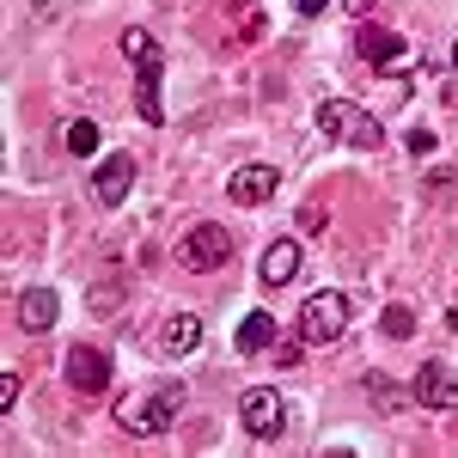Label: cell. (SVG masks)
Segmentation results:
<instances>
[{
  "instance_id": "obj_18",
  "label": "cell",
  "mask_w": 458,
  "mask_h": 458,
  "mask_svg": "<svg viewBox=\"0 0 458 458\" xmlns=\"http://www.w3.org/2000/svg\"><path fill=\"white\" fill-rule=\"evenodd\" d=\"M86 306H92L98 318H105V312H116V306H123V276H110V282H98V287H92V300H86Z\"/></svg>"
},
{
  "instance_id": "obj_24",
  "label": "cell",
  "mask_w": 458,
  "mask_h": 458,
  "mask_svg": "<svg viewBox=\"0 0 458 458\" xmlns=\"http://www.w3.org/2000/svg\"><path fill=\"white\" fill-rule=\"evenodd\" d=\"M324 6H330V0H293V13H300V19H318Z\"/></svg>"
},
{
  "instance_id": "obj_23",
  "label": "cell",
  "mask_w": 458,
  "mask_h": 458,
  "mask_svg": "<svg viewBox=\"0 0 458 458\" xmlns=\"http://www.w3.org/2000/svg\"><path fill=\"white\" fill-rule=\"evenodd\" d=\"M13 403H19V379H13V373H0V416H6Z\"/></svg>"
},
{
  "instance_id": "obj_7",
  "label": "cell",
  "mask_w": 458,
  "mask_h": 458,
  "mask_svg": "<svg viewBox=\"0 0 458 458\" xmlns=\"http://www.w3.org/2000/svg\"><path fill=\"white\" fill-rule=\"evenodd\" d=\"M129 190H135V159L129 153H105V165L92 172V202L116 208V202H129Z\"/></svg>"
},
{
  "instance_id": "obj_11",
  "label": "cell",
  "mask_w": 458,
  "mask_h": 458,
  "mask_svg": "<svg viewBox=\"0 0 458 458\" xmlns=\"http://www.w3.org/2000/svg\"><path fill=\"white\" fill-rule=\"evenodd\" d=\"M202 343V318L196 312H177V318H165L159 324V336H153V349L165 354V360H183V354Z\"/></svg>"
},
{
  "instance_id": "obj_6",
  "label": "cell",
  "mask_w": 458,
  "mask_h": 458,
  "mask_svg": "<svg viewBox=\"0 0 458 458\" xmlns=\"http://www.w3.org/2000/svg\"><path fill=\"white\" fill-rule=\"evenodd\" d=\"M110 373H116V360H110V349H98V343H73L68 360H62L68 391H86V397H98V391L110 386Z\"/></svg>"
},
{
  "instance_id": "obj_17",
  "label": "cell",
  "mask_w": 458,
  "mask_h": 458,
  "mask_svg": "<svg viewBox=\"0 0 458 458\" xmlns=\"http://www.w3.org/2000/svg\"><path fill=\"white\" fill-rule=\"evenodd\" d=\"M62 147H68L73 159H92V153H98V123H92V116H73L68 129H62Z\"/></svg>"
},
{
  "instance_id": "obj_26",
  "label": "cell",
  "mask_w": 458,
  "mask_h": 458,
  "mask_svg": "<svg viewBox=\"0 0 458 458\" xmlns=\"http://www.w3.org/2000/svg\"><path fill=\"white\" fill-rule=\"evenodd\" d=\"M453 62H458V43H453Z\"/></svg>"
},
{
  "instance_id": "obj_14",
  "label": "cell",
  "mask_w": 458,
  "mask_h": 458,
  "mask_svg": "<svg viewBox=\"0 0 458 458\" xmlns=\"http://www.w3.org/2000/svg\"><path fill=\"white\" fill-rule=\"evenodd\" d=\"M123 55H129V68H135V73H159V68H165V49H159L153 31H141V25L123 31Z\"/></svg>"
},
{
  "instance_id": "obj_16",
  "label": "cell",
  "mask_w": 458,
  "mask_h": 458,
  "mask_svg": "<svg viewBox=\"0 0 458 458\" xmlns=\"http://www.w3.org/2000/svg\"><path fill=\"white\" fill-rule=\"evenodd\" d=\"M135 116L141 123H165V105H159V73H135Z\"/></svg>"
},
{
  "instance_id": "obj_10",
  "label": "cell",
  "mask_w": 458,
  "mask_h": 458,
  "mask_svg": "<svg viewBox=\"0 0 458 458\" xmlns=\"http://www.w3.org/2000/svg\"><path fill=\"white\" fill-rule=\"evenodd\" d=\"M360 62H367V68H379V73H391V68H403V62H410V43H403V37H391V31H379V25H367V31H360Z\"/></svg>"
},
{
  "instance_id": "obj_19",
  "label": "cell",
  "mask_w": 458,
  "mask_h": 458,
  "mask_svg": "<svg viewBox=\"0 0 458 458\" xmlns=\"http://www.w3.org/2000/svg\"><path fill=\"white\" fill-rule=\"evenodd\" d=\"M379 324H386V336H397V343H403V336H416V312H410V306H386Z\"/></svg>"
},
{
  "instance_id": "obj_4",
  "label": "cell",
  "mask_w": 458,
  "mask_h": 458,
  "mask_svg": "<svg viewBox=\"0 0 458 458\" xmlns=\"http://www.w3.org/2000/svg\"><path fill=\"white\" fill-rule=\"evenodd\" d=\"M233 233L226 226H214V220H196L183 239H177V263L190 269V276H214V269H226L233 263Z\"/></svg>"
},
{
  "instance_id": "obj_1",
  "label": "cell",
  "mask_w": 458,
  "mask_h": 458,
  "mask_svg": "<svg viewBox=\"0 0 458 458\" xmlns=\"http://www.w3.org/2000/svg\"><path fill=\"white\" fill-rule=\"evenodd\" d=\"M177 410H183V386H172V379L165 386H141L116 403V428L135 434V440H159L177 422Z\"/></svg>"
},
{
  "instance_id": "obj_8",
  "label": "cell",
  "mask_w": 458,
  "mask_h": 458,
  "mask_svg": "<svg viewBox=\"0 0 458 458\" xmlns=\"http://www.w3.org/2000/svg\"><path fill=\"white\" fill-rule=\"evenodd\" d=\"M410 397H416L422 410H458V379L440 367V360H428L422 373L410 379Z\"/></svg>"
},
{
  "instance_id": "obj_20",
  "label": "cell",
  "mask_w": 458,
  "mask_h": 458,
  "mask_svg": "<svg viewBox=\"0 0 458 458\" xmlns=\"http://www.w3.org/2000/svg\"><path fill=\"white\" fill-rule=\"evenodd\" d=\"M367 391H373V410H397V403H403V391L391 386V379H379V373L367 379Z\"/></svg>"
},
{
  "instance_id": "obj_25",
  "label": "cell",
  "mask_w": 458,
  "mask_h": 458,
  "mask_svg": "<svg viewBox=\"0 0 458 458\" xmlns=\"http://www.w3.org/2000/svg\"><path fill=\"white\" fill-rule=\"evenodd\" d=\"M343 6H349V13H373L379 0H343Z\"/></svg>"
},
{
  "instance_id": "obj_2",
  "label": "cell",
  "mask_w": 458,
  "mask_h": 458,
  "mask_svg": "<svg viewBox=\"0 0 458 458\" xmlns=\"http://www.w3.org/2000/svg\"><path fill=\"white\" fill-rule=\"evenodd\" d=\"M318 129L336 147H360V153H379V147H386V123H379L373 110L349 105V98H324V105H318Z\"/></svg>"
},
{
  "instance_id": "obj_9",
  "label": "cell",
  "mask_w": 458,
  "mask_h": 458,
  "mask_svg": "<svg viewBox=\"0 0 458 458\" xmlns=\"http://www.w3.org/2000/svg\"><path fill=\"white\" fill-rule=\"evenodd\" d=\"M276 183H282V172H276V165H239V172H233V183H226V196H233L239 208H263V202L276 196Z\"/></svg>"
},
{
  "instance_id": "obj_5",
  "label": "cell",
  "mask_w": 458,
  "mask_h": 458,
  "mask_svg": "<svg viewBox=\"0 0 458 458\" xmlns=\"http://www.w3.org/2000/svg\"><path fill=\"white\" fill-rule=\"evenodd\" d=\"M239 428H245L250 440H282V428H287V403H282V391H269V386H250L245 397H239Z\"/></svg>"
},
{
  "instance_id": "obj_13",
  "label": "cell",
  "mask_w": 458,
  "mask_h": 458,
  "mask_svg": "<svg viewBox=\"0 0 458 458\" xmlns=\"http://www.w3.org/2000/svg\"><path fill=\"white\" fill-rule=\"evenodd\" d=\"M300 276V239H276L263 250V287H287Z\"/></svg>"
},
{
  "instance_id": "obj_15",
  "label": "cell",
  "mask_w": 458,
  "mask_h": 458,
  "mask_svg": "<svg viewBox=\"0 0 458 458\" xmlns=\"http://www.w3.org/2000/svg\"><path fill=\"white\" fill-rule=\"evenodd\" d=\"M233 343H239L245 354H263L269 343H276V318H269V312H250L245 324H239V336H233Z\"/></svg>"
},
{
  "instance_id": "obj_3",
  "label": "cell",
  "mask_w": 458,
  "mask_h": 458,
  "mask_svg": "<svg viewBox=\"0 0 458 458\" xmlns=\"http://www.w3.org/2000/svg\"><path fill=\"white\" fill-rule=\"evenodd\" d=\"M354 324V293H312L306 306H300V318H293V330H300V343H336L343 330Z\"/></svg>"
},
{
  "instance_id": "obj_21",
  "label": "cell",
  "mask_w": 458,
  "mask_h": 458,
  "mask_svg": "<svg viewBox=\"0 0 458 458\" xmlns=\"http://www.w3.org/2000/svg\"><path fill=\"white\" fill-rule=\"evenodd\" d=\"M428 196H434V202H453V196H458V177L453 172H434V177H428Z\"/></svg>"
},
{
  "instance_id": "obj_12",
  "label": "cell",
  "mask_w": 458,
  "mask_h": 458,
  "mask_svg": "<svg viewBox=\"0 0 458 458\" xmlns=\"http://www.w3.org/2000/svg\"><path fill=\"white\" fill-rule=\"evenodd\" d=\"M55 293L49 287H25L19 293V330H31V336H43V330H55Z\"/></svg>"
},
{
  "instance_id": "obj_22",
  "label": "cell",
  "mask_w": 458,
  "mask_h": 458,
  "mask_svg": "<svg viewBox=\"0 0 458 458\" xmlns=\"http://www.w3.org/2000/svg\"><path fill=\"white\" fill-rule=\"evenodd\" d=\"M403 147H410L416 159H434V147H440V141H434V129H410V141H403Z\"/></svg>"
}]
</instances>
